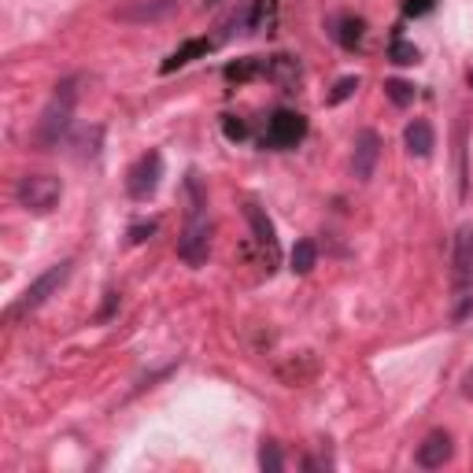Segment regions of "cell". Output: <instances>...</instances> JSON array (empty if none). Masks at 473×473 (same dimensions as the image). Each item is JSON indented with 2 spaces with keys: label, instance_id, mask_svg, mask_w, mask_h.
<instances>
[{
  "label": "cell",
  "instance_id": "obj_21",
  "mask_svg": "<svg viewBox=\"0 0 473 473\" xmlns=\"http://www.w3.org/2000/svg\"><path fill=\"white\" fill-rule=\"evenodd\" d=\"M222 134H226L229 141H245V137H248V126L241 123V118H233V115H226V118H222Z\"/></svg>",
  "mask_w": 473,
  "mask_h": 473
},
{
  "label": "cell",
  "instance_id": "obj_8",
  "mask_svg": "<svg viewBox=\"0 0 473 473\" xmlns=\"http://www.w3.org/2000/svg\"><path fill=\"white\" fill-rule=\"evenodd\" d=\"M451 455H455V444H451V437L444 433V429H437V433H429L422 444H418V466L422 469H440L444 462H451Z\"/></svg>",
  "mask_w": 473,
  "mask_h": 473
},
{
  "label": "cell",
  "instance_id": "obj_20",
  "mask_svg": "<svg viewBox=\"0 0 473 473\" xmlns=\"http://www.w3.org/2000/svg\"><path fill=\"white\" fill-rule=\"evenodd\" d=\"M355 89H359V78H355V75H347V78H340L337 86H333V93H329V104H344Z\"/></svg>",
  "mask_w": 473,
  "mask_h": 473
},
{
  "label": "cell",
  "instance_id": "obj_1",
  "mask_svg": "<svg viewBox=\"0 0 473 473\" xmlns=\"http://www.w3.org/2000/svg\"><path fill=\"white\" fill-rule=\"evenodd\" d=\"M75 78H67L64 86H55V96H52V104L45 107V115H41V123H37V134H34V141L37 145H59V137L67 134V126H71V111H75Z\"/></svg>",
  "mask_w": 473,
  "mask_h": 473
},
{
  "label": "cell",
  "instance_id": "obj_9",
  "mask_svg": "<svg viewBox=\"0 0 473 473\" xmlns=\"http://www.w3.org/2000/svg\"><path fill=\"white\" fill-rule=\"evenodd\" d=\"M177 8V0H134L130 8H118L115 19L123 23H159Z\"/></svg>",
  "mask_w": 473,
  "mask_h": 473
},
{
  "label": "cell",
  "instance_id": "obj_16",
  "mask_svg": "<svg viewBox=\"0 0 473 473\" xmlns=\"http://www.w3.org/2000/svg\"><path fill=\"white\" fill-rule=\"evenodd\" d=\"M385 96H388L396 107H410V104H414V86L403 82V78H388V82H385Z\"/></svg>",
  "mask_w": 473,
  "mask_h": 473
},
{
  "label": "cell",
  "instance_id": "obj_12",
  "mask_svg": "<svg viewBox=\"0 0 473 473\" xmlns=\"http://www.w3.org/2000/svg\"><path fill=\"white\" fill-rule=\"evenodd\" d=\"M248 222H252V229H256V241L267 248V263L274 267V263H277V236H274V222H270L267 211L256 207V204H248Z\"/></svg>",
  "mask_w": 473,
  "mask_h": 473
},
{
  "label": "cell",
  "instance_id": "obj_19",
  "mask_svg": "<svg viewBox=\"0 0 473 473\" xmlns=\"http://www.w3.org/2000/svg\"><path fill=\"white\" fill-rule=\"evenodd\" d=\"M458 193H469V166H466V126L458 123Z\"/></svg>",
  "mask_w": 473,
  "mask_h": 473
},
{
  "label": "cell",
  "instance_id": "obj_6",
  "mask_svg": "<svg viewBox=\"0 0 473 473\" xmlns=\"http://www.w3.org/2000/svg\"><path fill=\"white\" fill-rule=\"evenodd\" d=\"M159 177H163V156L152 148V152H145V156L130 166V174H126V193H130L134 200H148V196L159 189Z\"/></svg>",
  "mask_w": 473,
  "mask_h": 473
},
{
  "label": "cell",
  "instance_id": "obj_4",
  "mask_svg": "<svg viewBox=\"0 0 473 473\" xmlns=\"http://www.w3.org/2000/svg\"><path fill=\"white\" fill-rule=\"evenodd\" d=\"M177 256H182L189 267L207 263V256H211V222L200 211H193V218L186 222L182 236H177Z\"/></svg>",
  "mask_w": 473,
  "mask_h": 473
},
{
  "label": "cell",
  "instance_id": "obj_24",
  "mask_svg": "<svg viewBox=\"0 0 473 473\" xmlns=\"http://www.w3.org/2000/svg\"><path fill=\"white\" fill-rule=\"evenodd\" d=\"M462 392L473 399V374H466V385H462Z\"/></svg>",
  "mask_w": 473,
  "mask_h": 473
},
{
  "label": "cell",
  "instance_id": "obj_5",
  "mask_svg": "<svg viewBox=\"0 0 473 473\" xmlns=\"http://www.w3.org/2000/svg\"><path fill=\"white\" fill-rule=\"evenodd\" d=\"M304 137H307V118L300 111H274L270 123H267L263 145H270V148H296Z\"/></svg>",
  "mask_w": 473,
  "mask_h": 473
},
{
  "label": "cell",
  "instance_id": "obj_7",
  "mask_svg": "<svg viewBox=\"0 0 473 473\" xmlns=\"http://www.w3.org/2000/svg\"><path fill=\"white\" fill-rule=\"evenodd\" d=\"M377 159H381V137L374 130H363L355 137V152H351V174L359 182H370L374 170H377Z\"/></svg>",
  "mask_w": 473,
  "mask_h": 473
},
{
  "label": "cell",
  "instance_id": "obj_15",
  "mask_svg": "<svg viewBox=\"0 0 473 473\" xmlns=\"http://www.w3.org/2000/svg\"><path fill=\"white\" fill-rule=\"evenodd\" d=\"M363 19H355V15H344L340 19V30H337V41L344 45V48H355V45H359L363 41Z\"/></svg>",
  "mask_w": 473,
  "mask_h": 473
},
{
  "label": "cell",
  "instance_id": "obj_13",
  "mask_svg": "<svg viewBox=\"0 0 473 473\" xmlns=\"http://www.w3.org/2000/svg\"><path fill=\"white\" fill-rule=\"evenodd\" d=\"M270 71H274L270 59L248 55V59H236V64L226 67V82H248V78H259V75H270Z\"/></svg>",
  "mask_w": 473,
  "mask_h": 473
},
{
  "label": "cell",
  "instance_id": "obj_17",
  "mask_svg": "<svg viewBox=\"0 0 473 473\" xmlns=\"http://www.w3.org/2000/svg\"><path fill=\"white\" fill-rule=\"evenodd\" d=\"M392 64H399V67H410V64H418V59H422V52L418 48H414L410 41H403V37H396L392 41Z\"/></svg>",
  "mask_w": 473,
  "mask_h": 473
},
{
  "label": "cell",
  "instance_id": "obj_2",
  "mask_svg": "<svg viewBox=\"0 0 473 473\" xmlns=\"http://www.w3.org/2000/svg\"><path fill=\"white\" fill-rule=\"evenodd\" d=\"M59 196H64V182L55 174H26L15 189L19 207L30 215H52L59 207Z\"/></svg>",
  "mask_w": 473,
  "mask_h": 473
},
{
  "label": "cell",
  "instance_id": "obj_23",
  "mask_svg": "<svg viewBox=\"0 0 473 473\" xmlns=\"http://www.w3.org/2000/svg\"><path fill=\"white\" fill-rule=\"evenodd\" d=\"M433 5H437V0H407L403 12L407 15H426V12H433Z\"/></svg>",
  "mask_w": 473,
  "mask_h": 473
},
{
  "label": "cell",
  "instance_id": "obj_22",
  "mask_svg": "<svg viewBox=\"0 0 473 473\" xmlns=\"http://www.w3.org/2000/svg\"><path fill=\"white\" fill-rule=\"evenodd\" d=\"M152 233H156V222H137V226H130V245H141V241H148Z\"/></svg>",
  "mask_w": 473,
  "mask_h": 473
},
{
  "label": "cell",
  "instance_id": "obj_10",
  "mask_svg": "<svg viewBox=\"0 0 473 473\" xmlns=\"http://www.w3.org/2000/svg\"><path fill=\"white\" fill-rule=\"evenodd\" d=\"M403 145H407L410 156L426 159V156H433V148H437V134H433V126L426 123V118H414V123L403 130Z\"/></svg>",
  "mask_w": 473,
  "mask_h": 473
},
{
  "label": "cell",
  "instance_id": "obj_11",
  "mask_svg": "<svg viewBox=\"0 0 473 473\" xmlns=\"http://www.w3.org/2000/svg\"><path fill=\"white\" fill-rule=\"evenodd\" d=\"M211 48H215V41H207V37L186 41L182 48H174V52H170V55L163 59V67H159V71H163V75H170V71H182V67H189V64H193L196 55H207Z\"/></svg>",
  "mask_w": 473,
  "mask_h": 473
},
{
  "label": "cell",
  "instance_id": "obj_14",
  "mask_svg": "<svg viewBox=\"0 0 473 473\" xmlns=\"http://www.w3.org/2000/svg\"><path fill=\"white\" fill-rule=\"evenodd\" d=\"M288 263H292V274H311V270L318 267V245L307 241V236H304V241H296Z\"/></svg>",
  "mask_w": 473,
  "mask_h": 473
},
{
  "label": "cell",
  "instance_id": "obj_25",
  "mask_svg": "<svg viewBox=\"0 0 473 473\" xmlns=\"http://www.w3.org/2000/svg\"><path fill=\"white\" fill-rule=\"evenodd\" d=\"M466 86H469V89H473V67H469V71H466Z\"/></svg>",
  "mask_w": 473,
  "mask_h": 473
},
{
  "label": "cell",
  "instance_id": "obj_18",
  "mask_svg": "<svg viewBox=\"0 0 473 473\" xmlns=\"http://www.w3.org/2000/svg\"><path fill=\"white\" fill-rule=\"evenodd\" d=\"M259 466H263V473H281V451H277V444L274 440H263V448H259Z\"/></svg>",
  "mask_w": 473,
  "mask_h": 473
},
{
  "label": "cell",
  "instance_id": "obj_3",
  "mask_svg": "<svg viewBox=\"0 0 473 473\" xmlns=\"http://www.w3.org/2000/svg\"><path fill=\"white\" fill-rule=\"evenodd\" d=\"M71 270H75V263L71 259H64V263H55V267H48L41 277H34L30 285H26V292L19 296V300L12 304V315H26V311H37L41 304H48L52 296L67 285V277H71Z\"/></svg>",
  "mask_w": 473,
  "mask_h": 473
}]
</instances>
